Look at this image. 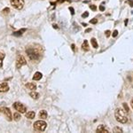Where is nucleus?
Segmentation results:
<instances>
[{"label":"nucleus","instance_id":"nucleus-1","mask_svg":"<svg viewBox=\"0 0 133 133\" xmlns=\"http://www.w3.org/2000/svg\"><path fill=\"white\" fill-rule=\"evenodd\" d=\"M26 52L31 61H37L41 57V51L38 49H36L35 47H28L26 49Z\"/></svg>","mask_w":133,"mask_h":133},{"label":"nucleus","instance_id":"nucleus-2","mask_svg":"<svg viewBox=\"0 0 133 133\" xmlns=\"http://www.w3.org/2000/svg\"><path fill=\"white\" fill-rule=\"evenodd\" d=\"M115 116L116 121L121 123H126L128 121L127 112L125 110H123V108H117L115 112Z\"/></svg>","mask_w":133,"mask_h":133},{"label":"nucleus","instance_id":"nucleus-3","mask_svg":"<svg viewBox=\"0 0 133 133\" xmlns=\"http://www.w3.org/2000/svg\"><path fill=\"white\" fill-rule=\"evenodd\" d=\"M47 127V123L43 120H39V121H36V123L33 124L34 130L36 131H44Z\"/></svg>","mask_w":133,"mask_h":133},{"label":"nucleus","instance_id":"nucleus-4","mask_svg":"<svg viewBox=\"0 0 133 133\" xmlns=\"http://www.w3.org/2000/svg\"><path fill=\"white\" fill-rule=\"evenodd\" d=\"M25 1L24 0H11V5L15 9L21 10L24 6Z\"/></svg>","mask_w":133,"mask_h":133},{"label":"nucleus","instance_id":"nucleus-5","mask_svg":"<svg viewBox=\"0 0 133 133\" xmlns=\"http://www.w3.org/2000/svg\"><path fill=\"white\" fill-rule=\"evenodd\" d=\"M12 107H14V109H15L16 111H18L19 113L25 114L26 111H27V108H26L23 104H21V102H14Z\"/></svg>","mask_w":133,"mask_h":133},{"label":"nucleus","instance_id":"nucleus-6","mask_svg":"<svg viewBox=\"0 0 133 133\" xmlns=\"http://www.w3.org/2000/svg\"><path fill=\"white\" fill-rule=\"evenodd\" d=\"M27 64V61L22 55H18L17 57V59H16V68H21L22 66H24Z\"/></svg>","mask_w":133,"mask_h":133},{"label":"nucleus","instance_id":"nucleus-7","mask_svg":"<svg viewBox=\"0 0 133 133\" xmlns=\"http://www.w3.org/2000/svg\"><path fill=\"white\" fill-rule=\"evenodd\" d=\"M1 108V113H3L4 115H5L6 120H7V121H9V122L12 121V113H11L10 109L8 108Z\"/></svg>","mask_w":133,"mask_h":133},{"label":"nucleus","instance_id":"nucleus-8","mask_svg":"<svg viewBox=\"0 0 133 133\" xmlns=\"http://www.w3.org/2000/svg\"><path fill=\"white\" fill-rule=\"evenodd\" d=\"M9 91V86H8V83L4 82L0 83V92H7Z\"/></svg>","mask_w":133,"mask_h":133},{"label":"nucleus","instance_id":"nucleus-9","mask_svg":"<svg viewBox=\"0 0 133 133\" xmlns=\"http://www.w3.org/2000/svg\"><path fill=\"white\" fill-rule=\"evenodd\" d=\"M97 132H100V133H108V128L106 127L105 125H98V127L97 128Z\"/></svg>","mask_w":133,"mask_h":133},{"label":"nucleus","instance_id":"nucleus-10","mask_svg":"<svg viewBox=\"0 0 133 133\" xmlns=\"http://www.w3.org/2000/svg\"><path fill=\"white\" fill-rule=\"evenodd\" d=\"M25 115H26V117L28 118V119H34L36 116V113L34 112V111H29L28 113H25Z\"/></svg>","mask_w":133,"mask_h":133},{"label":"nucleus","instance_id":"nucleus-11","mask_svg":"<svg viewBox=\"0 0 133 133\" xmlns=\"http://www.w3.org/2000/svg\"><path fill=\"white\" fill-rule=\"evenodd\" d=\"M42 77H43L42 73H40V72H36L35 74H34L33 80H34V81H39V80H41V79H42Z\"/></svg>","mask_w":133,"mask_h":133},{"label":"nucleus","instance_id":"nucleus-12","mask_svg":"<svg viewBox=\"0 0 133 133\" xmlns=\"http://www.w3.org/2000/svg\"><path fill=\"white\" fill-rule=\"evenodd\" d=\"M25 86L29 90H32V91L36 89V83H26Z\"/></svg>","mask_w":133,"mask_h":133},{"label":"nucleus","instance_id":"nucleus-13","mask_svg":"<svg viewBox=\"0 0 133 133\" xmlns=\"http://www.w3.org/2000/svg\"><path fill=\"white\" fill-rule=\"evenodd\" d=\"M26 30H27L26 29H20V30H18V31L14 32V33H12V36H21L23 35V33H24Z\"/></svg>","mask_w":133,"mask_h":133},{"label":"nucleus","instance_id":"nucleus-14","mask_svg":"<svg viewBox=\"0 0 133 133\" xmlns=\"http://www.w3.org/2000/svg\"><path fill=\"white\" fill-rule=\"evenodd\" d=\"M29 96H30L33 99H38V98H39V93L34 91H32L30 93H29Z\"/></svg>","mask_w":133,"mask_h":133},{"label":"nucleus","instance_id":"nucleus-15","mask_svg":"<svg viewBox=\"0 0 133 133\" xmlns=\"http://www.w3.org/2000/svg\"><path fill=\"white\" fill-rule=\"evenodd\" d=\"M39 118H41L42 120H44L47 118V112L45 110H41L39 112Z\"/></svg>","mask_w":133,"mask_h":133},{"label":"nucleus","instance_id":"nucleus-16","mask_svg":"<svg viewBox=\"0 0 133 133\" xmlns=\"http://www.w3.org/2000/svg\"><path fill=\"white\" fill-rule=\"evenodd\" d=\"M82 49L83 51H89V44H88V42H87V40H85L84 42L83 43V44H82Z\"/></svg>","mask_w":133,"mask_h":133},{"label":"nucleus","instance_id":"nucleus-17","mask_svg":"<svg viewBox=\"0 0 133 133\" xmlns=\"http://www.w3.org/2000/svg\"><path fill=\"white\" fill-rule=\"evenodd\" d=\"M5 53L0 51V68H2V66H3V61L5 59Z\"/></svg>","mask_w":133,"mask_h":133},{"label":"nucleus","instance_id":"nucleus-18","mask_svg":"<svg viewBox=\"0 0 133 133\" xmlns=\"http://www.w3.org/2000/svg\"><path fill=\"white\" fill-rule=\"evenodd\" d=\"M91 45L92 47H94L95 49H97L98 48V43H97V40L95 39V38H91Z\"/></svg>","mask_w":133,"mask_h":133},{"label":"nucleus","instance_id":"nucleus-19","mask_svg":"<svg viewBox=\"0 0 133 133\" xmlns=\"http://www.w3.org/2000/svg\"><path fill=\"white\" fill-rule=\"evenodd\" d=\"M21 115L19 114V112L18 113H14V121H20L21 120Z\"/></svg>","mask_w":133,"mask_h":133},{"label":"nucleus","instance_id":"nucleus-20","mask_svg":"<svg viewBox=\"0 0 133 133\" xmlns=\"http://www.w3.org/2000/svg\"><path fill=\"white\" fill-rule=\"evenodd\" d=\"M114 132H115V133H119V132H123V130H122L121 128H119V127H115V128H114Z\"/></svg>","mask_w":133,"mask_h":133},{"label":"nucleus","instance_id":"nucleus-21","mask_svg":"<svg viewBox=\"0 0 133 133\" xmlns=\"http://www.w3.org/2000/svg\"><path fill=\"white\" fill-rule=\"evenodd\" d=\"M123 108H124V110H125L127 113H129V107L127 106V104H126V103H123Z\"/></svg>","mask_w":133,"mask_h":133},{"label":"nucleus","instance_id":"nucleus-22","mask_svg":"<svg viewBox=\"0 0 133 133\" xmlns=\"http://www.w3.org/2000/svg\"><path fill=\"white\" fill-rule=\"evenodd\" d=\"M90 22H91V24H97V23H98V20H97V19H92V20L90 21Z\"/></svg>","mask_w":133,"mask_h":133},{"label":"nucleus","instance_id":"nucleus-23","mask_svg":"<svg viewBox=\"0 0 133 133\" xmlns=\"http://www.w3.org/2000/svg\"><path fill=\"white\" fill-rule=\"evenodd\" d=\"M89 16V12H83V14H82V18H86V17Z\"/></svg>","mask_w":133,"mask_h":133},{"label":"nucleus","instance_id":"nucleus-24","mask_svg":"<svg viewBox=\"0 0 133 133\" xmlns=\"http://www.w3.org/2000/svg\"><path fill=\"white\" fill-rule=\"evenodd\" d=\"M126 3L129 4L131 7H133V0H128V1H126Z\"/></svg>","mask_w":133,"mask_h":133},{"label":"nucleus","instance_id":"nucleus-25","mask_svg":"<svg viewBox=\"0 0 133 133\" xmlns=\"http://www.w3.org/2000/svg\"><path fill=\"white\" fill-rule=\"evenodd\" d=\"M65 1H68V2H70L71 0H57L56 1V4H61V3H63V2H65Z\"/></svg>","mask_w":133,"mask_h":133},{"label":"nucleus","instance_id":"nucleus-26","mask_svg":"<svg viewBox=\"0 0 133 133\" xmlns=\"http://www.w3.org/2000/svg\"><path fill=\"white\" fill-rule=\"evenodd\" d=\"M90 8H91V10H93V11L97 10V7H96V5H90Z\"/></svg>","mask_w":133,"mask_h":133},{"label":"nucleus","instance_id":"nucleus-27","mask_svg":"<svg viewBox=\"0 0 133 133\" xmlns=\"http://www.w3.org/2000/svg\"><path fill=\"white\" fill-rule=\"evenodd\" d=\"M9 12H10V9H9V8H5V9H4V10H3V12H4V14H9Z\"/></svg>","mask_w":133,"mask_h":133},{"label":"nucleus","instance_id":"nucleus-28","mask_svg":"<svg viewBox=\"0 0 133 133\" xmlns=\"http://www.w3.org/2000/svg\"><path fill=\"white\" fill-rule=\"evenodd\" d=\"M118 35V30H115L113 32V34H112V36H113V37H115Z\"/></svg>","mask_w":133,"mask_h":133},{"label":"nucleus","instance_id":"nucleus-29","mask_svg":"<svg viewBox=\"0 0 133 133\" xmlns=\"http://www.w3.org/2000/svg\"><path fill=\"white\" fill-rule=\"evenodd\" d=\"M69 10H70V12H71V14H72V15H74V14H75V10H74V8H73V7H69Z\"/></svg>","mask_w":133,"mask_h":133},{"label":"nucleus","instance_id":"nucleus-30","mask_svg":"<svg viewBox=\"0 0 133 133\" xmlns=\"http://www.w3.org/2000/svg\"><path fill=\"white\" fill-rule=\"evenodd\" d=\"M110 33H111V32L109 31V30H107L106 32H105V34H106V36H107V37H108V36H110Z\"/></svg>","mask_w":133,"mask_h":133},{"label":"nucleus","instance_id":"nucleus-31","mask_svg":"<svg viewBox=\"0 0 133 133\" xmlns=\"http://www.w3.org/2000/svg\"><path fill=\"white\" fill-rule=\"evenodd\" d=\"M99 10H100V11H102V12H104V11H105L104 5H100V6H99Z\"/></svg>","mask_w":133,"mask_h":133},{"label":"nucleus","instance_id":"nucleus-32","mask_svg":"<svg viewBox=\"0 0 133 133\" xmlns=\"http://www.w3.org/2000/svg\"><path fill=\"white\" fill-rule=\"evenodd\" d=\"M90 31H91V29H88L86 31H85V33H88V32H90Z\"/></svg>","mask_w":133,"mask_h":133},{"label":"nucleus","instance_id":"nucleus-33","mask_svg":"<svg viewBox=\"0 0 133 133\" xmlns=\"http://www.w3.org/2000/svg\"><path fill=\"white\" fill-rule=\"evenodd\" d=\"M130 106H131V108L133 109V99L131 100V102H130Z\"/></svg>","mask_w":133,"mask_h":133},{"label":"nucleus","instance_id":"nucleus-34","mask_svg":"<svg viewBox=\"0 0 133 133\" xmlns=\"http://www.w3.org/2000/svg\"><path fill=\"white\" fill-rule=\"evenodd\" d=\"M53 28H54V29H58L59 27H58V26H57L56 24H54V25H53Z\"/></svg>","mask_w":133,"mask_h":133},{"label":"nucleus","instance_id":"nucleus-35","mask_svg":"<svg viewBox=\"0 0 133 133\" xmlns=\"http://www.w3.org/2000/svg\"><path fill=\"white\" fill-rule=\"evenodd\" d=\"M72 49L73 51H75V44H72Z\"/></svg>","mask_w":133,"mask_h":133},{"label":"nucleus","instance_id":"nucleus-36","mask_svg":"<svg viewBox=\"0 0 133 133\" xmlns=\"http://www.w3.org/2000/svg\"><path fill=\"white\" fill-rule=\"evenodd\" d=\"M82 25H83V26H84V27H86V26H87L86 23H82Z\"/></svg>","mask_w":133,"mask_h":133}]
</instances>
